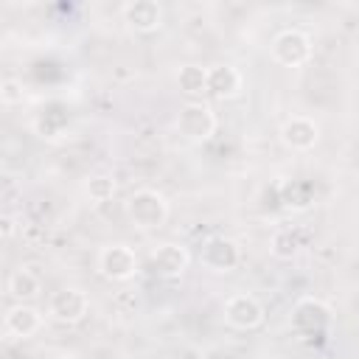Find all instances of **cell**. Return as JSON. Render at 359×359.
Returning <instances> with one entry per match:
<instances>
[{
	"mask_svg": "<svg viewBox=\"0 0 359 359\" xmlns=\"http://www.w3.org/2000/svg\"><path fill=\"white\" fill-rule=\"evenodd\" d=\"M121 17L135 34H154L163 28V6L157 0H129L121 6Z\"/></svg>",
	"mask_w": 359,
	"mask_h": 359,
	"instance_id": "12",
	"label": "cell"
},
{
	"mask_svg": "<svg viewBox=\"0 0 359 359\" xmlns=\"http://www.w3.org/2000/svg\"><path fill=\"white\" fill-rule=\"evenodd\" d=\"M95 266L98 272L107 278V280H115V283H126L132 280L137 272H140V258L137 252L123 244V241H112V244H104L95 255Z\"/></svg>",
	"mask_w": 359,
	"mask_h": 359,
	"instance_id": "3",
	"label": "cell"
},
{
	"mask_svg": "<svg viewBox=\"0 0 359 359\" xmlns=\"http://www.w3.org/2000/svg\"><path fill=\"white\" fill-rule=\"evenodd\" d=\"M177 132L191 140V143H205L213 137L219 121H216V112L208 101H185L177 112V121H174Z\"/></svg>",
	"mask_w": 359,
	"mask_h": 359,
	"instance_id": "2",
	"label": "cell"
},
{
	"mask_svg": "<svg viewBox=\"0 0 359 359\" xmlns=\"http://www.w3.org/2000/svg\"><path fill=\"white\" fill-rule=\"evenodd\" d=\"M11 236H14V219L3 216V238H11Z\"/></svg>",
	"mask_w": 359,
	"mask_h": 359,
	"instance_id": "19",
	"label": "cell"
},
{
	"mask_svg": "<svg viewBox=\"0 0 359 359\" xmlns=\"http://www.w3.org/2000/svg\"><path fill=\"white\" fill-rule=\"evenodd\" d=\"M311 36L300 28H286L272 39V59L283 67H303L311 59Z\"/></svg>",
	"mask_w": 359,
	"mask_h": 359,
	"instance_id": "5",
	"label": "cell"
},
{
	"mask_svg": "<svg viewBox=\"0 0 359 359\" xmlns=\"http://www.w3.org/2000/svg\"><path fill=\"white\" fill-rule=\"evenodd\" d=\"M90 314V294L79 286H62L48 300V317L62 325H76Z\"/></svg>",
	"mask_w": 359,
	"mask_h": 359,
	"instance_id": "4",
	"label": "cell"
},
{
	"mask_svg": "<svg viewBox=\"0 0 359 359\" xmlns=\"http://www.w3.org/2000/svg\"><path fill=\"white\" fill-rule=\"evenodd\" d=\"M171 205L157 188H137L126 196V216L140 230H157L168 222Z\"/></svg>",
	"mask_w": 359,
	"mask_h": 359,
	"instance_id": "1",
	"label": "cell"
},
{
	"mask_svg": "<svg viewBox=\"0 0 359 359\" xmlns=\"http://www.w3.org/2000/svg\"><path fill=\"white\" fill-rule=\"evenodd\" d=\"M191 264V252L188 247L177 244V241H163L151 250L149 255V266L157 278H165V280H174V278H182L185 269Z\"/></svg>",
	"mask_w": 359,
	"mask_h": 359,
	"instance_id": "7",
	"label": "cell"
},
{
	"mask_svg": "<svg viewBox=\"0 0 359 359\" xmlns=\"http://www.w3.org/2000/svg\"><path fill=\"white\" fill-rule=\"evenodd\" d=\"M331 323H334V311L317 297H303L292 309V325L300 334H325Z\"/></svg>",
	"mask_w": 359,
	"mask_h": 359,
	"instance_id": "9",
	"label": "cell"
},
{
	"mask_svg": "<svg viewBox=\"0 0 359 359\" xmlns=\"http://www.w3.org/2000/svg\"><path fill=\"white\" fill-rule=\"evenodd\" d=\"M297 250H300V241H297V236H294L292 230H275V233H272V238H269V252H272L275 258L289 261V258L297 255Z\"/></svg>",
	"mask_w": 359,
	"mask_h": 359,
	"instance_id": "17",
	"label": "cell"
},
{
	"mask_svg": "<svg viewBox=\"0 0 359 359\" xmlns=\"http://www.w3.org/2000/svg\"><path fill=\"white\" fill-rule=\"evenodd\" d=\"M280 140L292 151H311L320 143V123L309 115H292L280 123Z\"/></svg>",
	"mask_w": 359,
	"mask_h": 359,
	"instance_id": "11",
	"label": "cell"
},
{
	"mask_svg": "<svg viewBox=\"0 0 359 359\" xmlns=\"http://www.w3.org/2000/svg\"><path fill=\"white\" fill-rule=\"evenodd\" d=\"M177 87L180 93H185L191 101H202V95L208 93V67L202 65H180L177 67Z\"/></svg>",
	"mask_w": 359,
	"mask_h": 359,
	"instance_id": "15",
	"label": "cell"
},
{
	"mask_svg": "<svg viewBox=\"0 0 359 359\" xmlns=\"http://www.w3.org/2000/svg\"><path fill=\"white\" fill-rule=\"evenodd\" d=\"M115 191H118V185L109 174H93L84 182V196L90 199V205H107L115 196Z\"/></svg>",
	"mask_w": 359,
	"mask_h": 359,
	"instance_id": "16",
	"label": "cell"
},
{
	"mask_svg": "<svg viewBox=\"0 0 359 359\" xmlns=\"http://www.w3.org/2000/svg\"><path fill=\"white\" fill-rule=\"evenodd\" d=\"M222 314H224V323H227L230 328H236V331H252V328H258V325L264 323V317H266L261 300H258L255 294H247V292L230 294V297L224 300Z\"/></svg>",
	"mask_w": 359,
	"mask_h": 359,
	"instance_id": "6",
	"label": "cell"
},
{
	"mask_svg": "<svg viewBox=\"0 0 359 359\" xmlns=\"http://www.w3.org/2000/svg\"><path fill=\"white\" fill-rule=\"evenodd\" d=\"M244 90V76L238 73V67L227 65V62H219V65H210L208 67V93L219 101H230L236 95H241Z\"/></svg>",
	"mask_w": 359,
	"mask_h": 359,
	"instance_id": "13",
	"label": "cell"
},
{
	"mask_svg": "<svg viewBox=\"0 0 359 359\" xmlns=\"http://www.w3.org/2000/svg\"><path fill=\"white\" fill-rule=\"evenodd\" d=\"M6 289H8V294H11L17 303H31V300L39 297L42 280H39V275H36L31 266H17V269L8 275Z\"/></svg>",
	"mask_w": 359,
	"mask_h": 359,
	"instance_id": "14",
	"label": "cell"
},
{
	"mask_svg": "<svg viewBox=\"0 0 359 359\" xmlns=\"http://www.w3.org/2000/svg\"><path fill=\"white\" fill-rule=\"evenodd\" d=\"M199 261L210 272H233L241 264V247L227 236H210L202 244Z\"/></svg>",
	"mask_w": 359,
	"mask_h": 359,
	"instance_id": "8",
	"label": "cell"
},
{
	"mask_svg": "<svg viewBox=\"0 0 359 359\" xmlns=\"http://www.w3.org/2000/svg\"><path fill=\"white\" fill-rule=\"evenodd\" d=\"M45 323V314L31 303H14L3 314V334L6 339H28Z\"/></svg>",
	"mask_w": 359,
	"mask_h": 359,
	"instance_id": "10",
	"label": "cell"
},
{
	"mask_svg": "<svg viewBox=\"0 0 359 359\" xmlns=\"http://www.w3.org/2000/svg\"><path fill=\"white\" fill-rule=\"evenodd\" d=\"M0 101L3 107H20L25 101V87L20 79H3L0 81Z\"/></svg>",
	"mask_w": 359,
	"mask_h": 359,
	"instance_id": "18",
	"label": "cell"
}]
</instances>
